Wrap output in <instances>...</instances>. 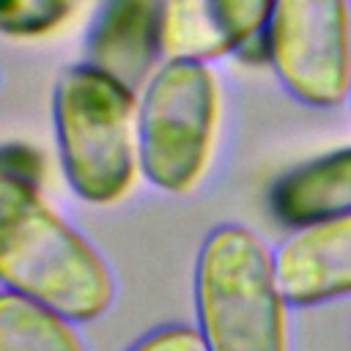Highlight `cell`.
Instances as JSON below:
<instances>
[{"instance_id":"cell-1","label":"cell","mask_w":351,"mask_h":351,"mask_svg":"<svg viewBox=\"0 0 351 351\" xmlns=\"http://www.w3.org/2000/svg\"><path fill=\"white\" fill-rule=\"evenodd\" d=\"M0 277L38 304L71 321H93L110 310L112 274L96 247L47 206L36 184L0 178Z\"/></svg>"},{"instance_id":"cell-2","label":"cell","mask_w":351,"mask_h":351,"mask_svg":"<svg viewBox=\"0 0 351 351\" xmlns=\"http://www.w3.org/2000/svg\"><path fill=\"white\" fill-rule=\"evenodd\" d=\"M55 140L69 186L93 206L121 200L140 167V101L90 63L60 71L52 93Z\"/></svg>"},{"instance_id":"cell-13","label":"cell","mask_w":351,"mask_h":351,"mask_svg":"<svg viewBox=\"0 0 351 351\" xmlns=\"http://www.w3.org/2000/svg\"><path fill=\"white\" fill-rule=\"evenodd\" d=\"M3 173L38 186V178L44 173V162H41L38 151H33L22 143H14V145H5V151H3Z\"/></svg>"},{"instance_id":"cell-4","label":"cell","mask_w":351,"mask_h":351,"mask_svg":"<svg viewBox=\"0 0 351 351\" xmlns=\"http://www.w3.org/2000/svg\"><path fill=\"white\" fill-rule=\"evenodd\" d=\"M219 115L217 77L203 60L165 58L140 99V170L165 192H189L211 156Z\"/></svg>"},{"instance_id":"cell-8","label":"cell","mask_w":351,"mask_h":351,"mask_svg":"<svg viewBox=\"0 0 351 351\" xmlns=\"http://www.w3.org/2000/svg\"><path fill=\"white\" fill-rule=\"evenodd\" d=\"M274 269L285 299L299 307L351 293V214L299 228L277 247Z\"/></svg>"},{"instance_id":"cell-6","label":"cell","mask_w":351,"mask_h":351,"mask_svg":"<svg viewBox=\"0 0 351 351\" xmlns=\"http://www.w3.org/2000/svg\"><path fill=\"white\" fill-rule=\"evenodd\" d=\"M274 0H165V58L217 60L266 36Z\"/></svg>"},{"instance_id":"cell-9","label":"cell","mask_w":351,"mask_h":351,"mask_svg":"<svg viewBox=\"0 0 351 351\" xmlns=\"http://www.w3.org/2000/svg\"><path fill=\"white\" fill-rule=\"evenodd\" d=\"M271 211L291 228L351 214V145L318 154L271 186Z\"/></svg>"},{"instance_id":"cell-11","label":"cell","mask_w":351,"mask_h":351,"mask_svg":"<svg viewBox=\"0 0 351 351\" xmlns=\"http://www.w3.org/2000/svg\"><path fill=\"white\" fill-rule=\"evenodd\" d=\"M77 0H0V27L14 38H33L58 27Z\"/></svg>"},{"instance_id":"cell-3","label":"cell","mask_w":351,"mask_h":351,"mask_svg":"<svg viewBox=\"0 0 351 351\" xmlns=\"http://www.w3.org/2000/svg\"><path fill=\"white\" fill-rule=\"evenodd\" d=\"M274 255L244 225L214 228L195 261L197 329L208 351H288Z\"/></svg>"},{"instance_id":"cell-12","label":"cell","mask_w":351,"mask_h":351,"mask_svg":"<svg viewBox=\"0 0 351 351\" xmlns=\"http://www.w3.org/2000/svg\"><path fill=\"white\" fill-rule=\"evenodd\" d=\"M129 351H208L200 329L192 326H165L159 332H151L140 343H134Z\"/></svg>"},{"instance_id":"cell-5","label":"cell","mask_w":351,"mask_h":351,"mask_svg":"<svg viewBox=\"0 0 351 351\" xmlns=\"http://www.w3.org/2000/svg\"><path fill=\"white\" fill-rule=\"evenodd\" d=\"M266 49L291 96L343 104L351 96V0H274Z\"/></svg>"},{"instance_id":"cell-7","label":"cell","mask_w":351,"mask_h":351,"mask_svg":"<svg viewBox=\"0 0 351 351\" xmlns=\"http://www.w3.org/2000/svg\"><path fill=\"white\" fill-rule=\"evenodd\" d=\"M162 5L165 0H101L85 33V63L132 90L145 88L165 55Z\"/></svg>"},{"instance_id":"cell-10","label":"cell","mask_w":351,"mask_h":351,"mask_svg":"<svg viewBox=\"0 0 351 351\" xmlns=\"http://www.w3.org/2000/svg\"><path fill=\"white\" fill-rule=\"evenodd\" d=\"M74 321L16 291L0 293V351H85Z\"/></svg>"}]
</instances>
